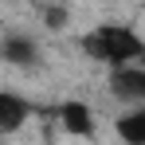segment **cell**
Returning a JSON list of instances; mask_svg holds the SVG:
<instances>
[{
	"instance_id": "obj_5",
	"label": "cell",
	"mask_w": 145,
	"mask_h": 145,
	"mask_svg": "<svg viewBox=\"0 0 145 145\" xmlns=\"http://www.w3.org/2000/svg\"><path fill=\"white\" fill-rule=\"evenodd\" d=\"M0 63H8V67H35L39 63V43L31 35H24V31H8L0 39Z\"/></svg>"
},
{
	"instance_id": "obj_3",
	"label": "cell",
	"mask_w": 145,
	"mask_h": 145,
	"mask_svg": "<svg viewBox=\"0 0 145 145\" xmlns=\"http://www.w3.org/2000/svg\"><path fill=\"white\" fill-rule=\"evenodd\" d=\"M110 94L118 98V102L141 106V102H145V67H141V63L110 67Z\"/></svg>"
},
{
	"instance_id": "obj_2",
	"label": "cell",
	"mask_w": 145,
	"mask_h": 145,
	"mask_svg": "<svg viewBox=\"0 0 145 145\" xmlns=\"http://www.w3.org/2000/svg\"><path fill=\"white\" fill-rule=\"evenodd\" d=\"M55 118H59V125L71 137H82V141H94L98 137V118H94V110L82 98H63L55 106Z\"/></svg>"
},
{
	"instance_id": "obj_4",
	"label": "cell",
	"mask_w": 145,
	"mask_h": 145,
	"mask_svg": "<svg viewBox=\"0 0 145 145\" xmlns=\"http://www.w3.org/2000/svg\"><path fill=\"white\" fill-rule=\"evenodd\" d=\"M31 114H35V106H31L24 94H16V90H0V133H4V137L20 133L27 121H31Z\"/></svg>"
},
{
	"instance_id": "obj_6",
	"label": "cell",
	"mask_w": 145,
	"mask_h": 145,
	"mask_svg": "<svg viewBox=\"0 0 145 145\" xmlns=\"http://www.w3.org/2000/svg\"><path fill=\"white\" fill-rule=\"evenodd\" d=\"M114 129H118V137L125 145H145V102L141 106H129V110L114 121Z\"/></svg>"
},
{
	"instance_id": "obj_1",
	"label": "cell",
	"mask_w": 145,
	"mask_h": 145,
	"mask_svg": "<svg viewBox=\"0 0 145 145\" xmlns=\"http://www.w3.org/2000/svg\"><path fill=\"white\" fill-rule=\"evenodd\" d=\"M78 51L102 67H125V63H137L145 55V39L125 24H98L78 39Z\"/></svg>"
},
{
	"instance_id": "obj_8",
	"label": "cell",
	"mask_w": 145,
	"mask_h": 145,
	"mask_svg": "<svg viewBox=\"0 0 145 145\" xmlns=\"http://www.w3.org/2000/svg\"><path fill=\"white\" fill-rule=\"evenodd\" d=\"M137 63H141V67H145V55H141V59H137Z\"/></svg>"
},
{
	"instance_id": "obj_7",
	"label": "cell",
	"mask_w": 145,
	"mask_h": 145,
	"mask_svg": "<svg viewBox=\"0 0 145 145\" xmlns=\"http://www.w3.org/2000/svg\"><path fill=\"white\" fill-rule=\"evenodd\" d=\"M43 24H47L51 31H63V27L71 24V12H67V4H51L47 12H43Z\"/></svg>"
}]
</instances>
